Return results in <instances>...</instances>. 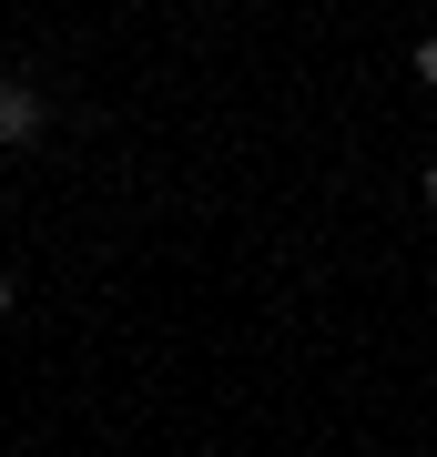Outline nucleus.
<instances>
[{"label":"nucleus","mask_w":437,"mask_h":457,"mask_svg":"<svg viewBox=\"0 0 437 457\" xmlns=\"http://www.w3.org/2000/svg\"><path fill=\"white\" fill-rule=\"evenodd\" d=\"M0 315H11V275H0Z\"/></svg>","instance_id":"20e7f679"},{"label":"nucleus","mask_w":437,"mask_h":457,"mask_svg":"<svg viewBox=\"0 0 437 457\" xmlns=\"http://www.w3.org/2000/svg\"><path fill=\"white\" fill-rule=\"evenodd\" d=\"M41 122H51V102H41L31 82H0V143H31Z\"/></svg>","instance_id":"f257e3e1"},{"label":"nucleus","mask_w":437,"mask_h":457,"mask_svg":"<svg viewBox=\"0 0 437 457\" xmlns=\"http://www.w3.org/2000/svg\"><path fill=\"white\" fill-rule=\"evenodd\" d=\"M417 82H437V31H427V41H417Z\"/></svg>","instance_id":"f03ea898"},{"label":"nucleus","mask_w":437,"mask_h":457,"mask_svg":"<svg viewBox=\"0 0 437 457\" xmlns=\"http://www.w3.org/2000/svg\"><path fill=\"white\" fill-rule=\"evenodd\" d=\"M427 213H437V163H427Z\"/></svg>","instance_id":"7ed1b4c3"}]
</instances>
